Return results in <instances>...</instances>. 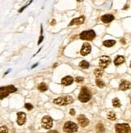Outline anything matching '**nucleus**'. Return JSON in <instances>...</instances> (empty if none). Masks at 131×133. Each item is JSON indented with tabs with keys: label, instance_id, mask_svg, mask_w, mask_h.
Listing matches in <instances>:
<instances>
[{
	"label": "nucleus",
	"instance_id": "1",
	"mask_svg": "<svg viewBox=\"0 0 131 133\" xmlns=\"http://www.w3.org/2000/svg\"><path fill=\"white\" fill-rule=\"evenodd\" d=\"M17 91V89L13 85H8L5 86V87L0 88V99H3L4 97H8L10 94L15 92Z\"/></svg>",
	"mask_w": 131,
	"mask_h": 133
},
{
	"label": "nucleus",
	"instance_id": "2",
	"mask_svg": "<svg viewBox=\"0 0 131 133\" xmlns=\"http://www.w3.org/2000/svg\"><path fill=\"white\" fill-rule=\"evenodd\" d=\"M74 102V99L70 96H66V97H61L57 99L54 100V103L57 105H70Z\"/></svg>",
	"mask_w": 131,
	"mask_h": 133
},
{
	"label": "nucleus",
	"instance_id": "3",
	"mask_svg": "<svg viewBox=\"0 0 131 133\" xmlns=\"http://www.w3.org/2000/svg\"><path fill=\"white\" fill-rule=\"evenodd\" d=\"M91 94L90 91L86 87L82 88L80 94L78 95V100H79L80 102L85 103V102H88L91 99Z\"/></svg>",
	"mask_w": 131,
	"mask_h": 133
},
{
	"label": "nucleus",
	"instance_id": "4",
	"mask_svg": "<svg viewBox=\"0 0 131 133\" xmlns=\"http://www.w3.org/2000/svg\"><path fill=\"white\" fill-rule=\"evenodd\" d=\"M96 37V34L94 30H87L83 31L80 33V38L82 40H87V41H91Z\"/></svg>",
	"mask_w": 131,
	"mask_h": 133
},
{
	"label": "nucleus",
	"instance_id": "5",
	"mask_svg": "<svg viewBox=\"0 0 131 133\" xmlns=\"http://www.w3.org/2000/svg\"><path fill=\"white\" fill-rule=\"evenodd\" d=\"M115 130L117 133H131L130 127L127 123H117L115 126Z\"/></svg>",
	"mask_w": 131,
	"mask_h": 133
},
{
	"label": "nucleus",
	"instance_id": "6",
	"mask_svg": "<svg viewBox=\"0 0 131 133\" xmlns=\"http://www.w3.org/2000/svg\"><path fill=\"white\" fill-rule=\"evenodd\" d=\"M63 130L67 133H74L78 131V126L73 122H67L64 124Z\"/></svg>",
	"mask_w": 131,
	"mask_h": 133
},
{
	"label": "nucleus",
	"instance_id": "7",
	"mask_svg": "<svg viewBox=\"0 0 131 133\" xmlns=\"http://www.w3.org/2000/svg\"><path fill=\"white\" fill-rule=\"evenodd\" d=\"M41 124L45 129H50L53 126V119L48 115L44 116L41 119Z\"/></svg>",
	"mask_w": 131,
	"mask_h": 133
},
{
	"label": "nucleus",
	"instance_id": "8",
	"mask_svg": "<svg viewBox=\"0 0 131 133\" xmlns=\"http://www.w3.org/2000/svg\"><path fill=\"white\" fill-rule=\"evenodd\" d=\"M111 63V58L108 56H102L100 58V62H99V65L101 68L104 69L106 68L107 66L110 64Z\"/></svg>",
	"mask_w": 131,
	"mask_h": 133
},
{
	"label": "nucleus",
	"instance_id": "9",
	"mask_svg": "<svg viewBox=\"0 0 131 133\" xmlns=\"http://www.w3.org/2000/svg\"><path fill=\"white\" fill-rule=\"evenodd\" d=\"M91 51V45L88 42L83 43L82 48H81V50H80V54L83 56H86L90 54Z\"/></svg>",
	"mask_w": 131,
	"mask_h": 133
},
{
	"label": "nucleus",
	"instance_id": "10",
	"mask_svg": "<svg viewBox=\"0 0 131 133\" xmlns=\"http://www.w3.org/2000/svg\"><path fill=\"white\" fill-rule=\"evenodd\" d=\"M78 123L79 125H81L82 127H86V126L88 125L89 123V120L87 118V117L83 115H80L78 117Z\"/></svg>",
	"mask_w": 131,
	"mask_h": 133
},
{
	"label": "nucleus",
	"instance_id": "11",
	"mask_svg": "<svg viewBox=\"0 0 131 133\" xmlns=\"http://www.w3.org/2000/svg\"><path fill=\"white\" fill-rule=\"evenodd\" d=\"M26 121V115L24 112H18L17 113V123L19 125H23Z\"/></svg>",
	"mask_w": 131,
	"mask_h": 133
},
{
	"label": "nucleus",
	"instance_id": "12",
	"mask_svg": "<svg viewBox=\"0 0 131 133\" xmlns=\"http://www.w3.org/2000/svg\"><path fill=\"white\" fill-rule=\"evenodd\" d=\"M85 21V17L84 16H80V17H78V18H75V19H73L71 21V22L70 23V26H72V25H79V24H82Z\"/></svg>",
	"mask_w": 131,
	"mask_h": 133
},
{
	"label": "nucleus",
	"instance_id": "13",
	"mask_svg": "<svg viewBox=\"0 0 131 133\" xmlns=\"http://www.w3.org/2000/svg\"><path fill=\"white\" fill-rule=\"evenodd\" d=\"M114 19V16L112 14H106L101 16V21L104 22V24H108L110 23L111 21H113Z\"/></svg>",
	"mask_w": 131,
	"mask_h": 133
},
{
	"label": "nucleus",
	"instance_id": "14",
	"mask_svg": "<svg viewBox=\"0 0 131 133\" xmlns=\"http://www.w3.org/2000/svg\"><path fill=\"white\" fill-rule=\"evenodd\" d=\"M73 82H74V79L72 78L71 76H69L64 77V78L62 79V84L64 85V86L70 85Z\"/></svg>",
	"mask_w": 131,
	"mask_h": 133
},
{
	"label": "nucleus",
	"instance_id": "15",
	"mask_svg": "<svg viewBox=\"0 0 131 133\" xmlns=\"http://www.w3.org/2000/svg\"><path fill=\"white\" fill-rule=\"evenodd\" d=\"M129 88H130V83L127 81H122L121 83L120 84V86H119V89L122 91L127 90Z\"/></svg>",
	"mask_w": 131,
	"mask_h": 133
},
{
	"label": "nucleus",
	"instance_id": "16",
	"mask_svg": "<svg viewBox=\"0 0 131 133\" xmlns=\"http://www.w3.org/2000/svg\"><path fill=\"white\" fill-rule=\"evenodd\" d=\"M124 62H125V58H124V56L119 55V56H117L114 60V64L116 66H119V65L122 64Z\"/></svg>",
	"mask_w": 131,
	"mask_h": 133
},
{
	"label": "nucleus",
	"instance_id": "17",
	"mask_svg": "<svg viewBox=\"0 0 131 133\" xmlns=\"http://www.w3.org/2000/svg\"><path fill=\"white\" fill-rule=\"evenodd\" d=\"M115 44H116V41H114V40H106V41H104L103 42V45L105 47H112Z\"/></svg>",
	"mask_w": 131,
	"mask_h": 133
},
{
	"label": "nucleus",
	"instance_id": "18",
	"mask_svg": "<svg viewBox=\"0 0 131 133\" xmlns=\"http://www.w3.org/2000/svg\"><path fill=\"white\" fill-rule=\"evenodd\" d=\"M104 125L102 123H98L96 125V131L97 133H103L104 132Z\"/></svg>",
	"mask_w": 131,
	"mask_h": 133
},
{
	"label": "nucleus",
	"instance_id": "19",
	"mask_svg": "<svg viewBox=\"0 0 131 133\" xmlns=\"http://www.w3.org/2000/svg\"><path fill=\"white\" fill-rule=\"evenodd\" d=\"M79 66H80L81 68H83V69H88L90 66V64H89V63L88 61L83 60L82 62L79 63Z\"/></svg>",
	"mask_w": 131,
	"mask_h": 133
},
{
	"label": "nucleus",
	"instance_id": "20",
	"mask_svg": "<svg viewBox=\"0 0 131 133\" xmlns=\"http://www.w3.org/2000/svg\"><path fill=\"white\" fill-rule=\"evenodd\" d=\"M107 117H108V118L109 119V120H111V121H114V120H116V119H117V115H116L115 113L113 112V111L108 112Z\"/></svg>",
	"mask_w": 131,
	"mask_h": 133
},
{
	"label": "nucleus",
	"instance_id": "21",
	"mask_svg": "<svg viewBox=\"0 0 131 133\" xmlns=\"http://www.w3.org/2000/svg\"><path fill=\"white\" fill-rule=\"evenodd\" d=\"M94 75L97 77L100 78L103 76V70L101 68H97L94 71Z\"/></svg>",
	"mask_w": 131,
	"mask_h": 133
},
{
	"label": "nucleus",
	"instance_id": "22",
	"mask_svg": "<svg viewBox=\"0 0 131 133\" xmlns=\"http://www.w3.org/2000/svg\"><path fill=\"white\" fill-rule=\"evenodd\" d=\"M39 90L41 91V92H45L48 89V86L46 85V84L45 83H41L40 84H39V87H38Z\"/></svg>",
	"mask_w": 131,
	"mask_h": 133
},
{
	"label": "nucleus",
	"instance_id": "23",
	"mask_svg": "<svg viewBox=\"0 0 131 133\" xmlns=\"http://www.w3.org/2000/svg\"><path fill=\"white\" fill-rule=\"evenodd\" d=\"M113 105L114 106V107H120L121 106V102L120 100L118 98H114L113 100Z\"/></svg>",
	"mask_w": 131,
	"mask_h": 133
},
{
	"label": "nucleus",
	"instance_id": "24",
	"mask_svg": "<svg viewBox=\"0 0 131 133\" xmlns=\"http://www.w3.org/2000/svg\"><path fill=\"white\" fill-rule=\"evenodd\" d=\"M96 85L99 88H104V81H101V79H96Z\"/></svg>",
	"mask_w": 131,
	"mask_h": 133
},
{
	"label": "nucleus",
	"instance_id": "25",
	"mask_svg": "<svg viewBox=\"0 0 131 133\" xmlns=\"http://www.w3.org/2000/svg\"><path fill=\"white\" fill-rule=\"evenodd\" d=\"M8 128L6 126L0 127V133H8Z\"/></svg>",
	"mask_w": 131,
	"mask_h": 133
},
{
	"label": "nucleus",
	"instance_id": "26",
	"mask_svg": "<svg viewBox=\"0 0 131 133\" xmlns=\"http://www.w3.org/2000/svg\"><path fill=\"white\" fill-rule=\"evenodd\" d=\"M32 1H33V0H30V1H28V3L27 4H26L25 6H23V8H22L21 9H19V13H20V12H22V11H24V9L26 8H27V6H28V5H30V4L32 3Z\"/></svg>",
	"mask_w": 131,
	"mask_h": 133
},
{
	"label": "nucleus",
	"instance_id": "27",
	"mask_svg": "<svg viewBox=\"0 0 131 133\" xmlns=\"http://www.w3.org/2000/svg\"><path fill=\"white\" fill-rule=\"evenodd\" d=\"M24 106H25V108L27 109L28 110H31L32 108H33V106H32V105L30 104V103H26Z\"/></svg>",
	"mask_w": 131,
	"mask_h": 133
},
{
	"label": "nucleus",
	"instance_id": "28",
	"mask_svg": "<svg viewBox=\"0 0 131 133\" xmlns=\"http://www.w3.org/2000/svg\"><path fill=\"white\" fill-rule=\"evenodd\" d=\"M83 77H80V76H78V77H76L75 78V81L76 82H78V83H82L83 81Z\"/></svg>",
	"mask_w": 131,
	"mask_h": 133
},
{
	"label": "nucleus",
	"instance_id": "29",
	"mask_svg": "<svg viewBox=\"0 0 131 133\" xmlns=\"http://www.w3.org/2000/svg\"><path fill=\"white\" fill-rule=\"evenodd\" d=\"M43 39H44V37H43V35H41L40 36V37H39V40H38V45H40L41 42H42V41H43Z\"/></svg>",
	"mask_w": 131,
	"mask_h": 133
},
{
	"label": "nucleus",
	"instance_id": "30",
	"mask_svg": "<svg viewBox=\"0 0 131 133\" xmlns=\"http://www.w3.org/2000/svg\"><path fill=\"white\" fill-rule=\"evenodd\" d=\"M70 114L71 115H75V110H74V109H70Z\"/></svg>",
	"mask_w": 131,
	"mask_h": 133
},
{
	"label": "nucleus",
	"instance_id": "31",
	"mask_svg": "<svg viewBox=\"0 0 131 133\" xmlns=\"http://www.w3.org/2000/svg\"><path fill=\"white\" fill-rule=\"evenodd\" d=\"M48 133H58V131H56V130H52V131H48Z\"/></svg>",
	"mask_w": 131,
	"mask_h": 133
},
{
	"label": "nucleus",
	"instance_id": "32",
	"mask_svg": "<svg viewBox=\"0 0 131 133\" xmlns=\"http://www.w3.org/2000/svg\"><path fill=\"white\" fill-rule=\"evenodd\" d=\"M37 65H38V63H37L36 64H34L33 66H32V68H36V66H37Z\"/></svg>",
	"mask_w": 131,
	"mask_h": 133
},
{
	"label": "nucleus",
	"instance_id": "33",
	"mask_svg": "<svg viewBox=\"0 0 131 133\" xmlns=\"http://www.w3.org/2000/svg\"><path fill=\"white\" fill-rule=\"evenodd\" d=\"M77 1H78V2H83V0H77Z\"/></svg>",
	"mask_w": 131,
	"mask_h": 133
}]
</instances>
